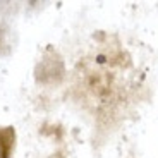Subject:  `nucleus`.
<instances>
[{
	"label": "nucleus",
	"instance_id": "obj_1",
	"mask_svg": "<svg viewBox=\"0 0 158 158\" xmlns=\"http://www.w3.org/2000/svg\"><path fill=\"white\" fill-rule=\"evenodd\" d=\"M16 146V129L10 126L0 127V158H10Z\"/></svg>",
	"mask_w": 158,
	"mask_h": 158
}]
</instances>
